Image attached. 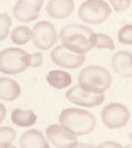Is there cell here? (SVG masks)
<instances>
[{
  "label": "cell",
  "instance_id": "6da1fadb",
  "mask_svg": "<svg viewBox=\"0 0 132 148\" xmlns=\"http://www.w3.org/2000/svg\"><path fill=\"white\" fill-rule=\"evenodd\" d=\"M60 124L67 127L75 135H88L94 131L96 125L95 117L90 111L80 108H65L58 116Z\"/></svg>",
  "mask_w": 132,
  "mask_h": 148
},
{
  "label": "cell",
  "instance_id": "7a4b0ae2",
  "mask_svg": "<svg viewBox=\"0 0 132 148\" xmlns=\"http://www.w3.org/2000/svg\"><path fill=\"white\" fill-rule=\"evenodd\" d=\"M113 78L105 67L100 65H90L81 69L78 75V84L82 89L101 94L111 86Z\"/></svg>",
  "mask_w": 132,
  "mask_h": 148
},
{
  "label": "cell",
  "instance_id": "3957f363",
  "mask_svg": "<svg viewBox=\"0 0 132 148\" xmlns=\"http://www.w3.org/2000/svg\"><path fill=\"white\" fill-rule=\"evenodd\" d=\"M111 8L105 0H86L78 9V16L89 25L102 24L111 16Z\"/></svg>",
  "mask_w": 132,
  "mask_h": 148
},
{
  "label": "cell",
  "instance_id": "277c9868",
  "mask_svg": "<svg viewBox=\"0 0 132 148\" xmlns=\"http://www.w3.org/2000/svg\"><path fill=\"white\" fill-rule=\"evenodd\" d=\"M27 52L19 48H8L0 52V73L17 75L28 68L26 61Z\"/></svg>",
  "mask_w": 132,
  "mask_h": 148
},
{
  "label": "cell",
  "instance_id": "5b68a950",
  "mask_svg": "<svg viewBox=\"0 0 132 148\" xmlns=\"http://www.w3.org/2000/svg\"><path fill=\"white\" fill-rule=\"evenodd\" d=\"M58 39L56 28L48 21H40L32 28V41L39 50L47 51L53 47Z\"/></svg>",
  "mask_w": 132,
  "mask_h": 148
},
{
  "label": "cell",
  "instance_id": "8992f818",
  "mask_svg": "<svg viewBox=\"0 0 132 148\" xmlns=\"http://www.w3.org/2000/svg\"><path fill=\"white\" fill-rule=\"evenodd\" d=\"M101 119L106 127L111 130H117L127 125L130 119V110L124 104H108L101 112Z\"/></svg>",
  "mask_w": 132,
  "mask_h": 148
},
{
  "label": "cell",
  "instance_id": "52a82bcc",
  "mask_svg": "<svg viewBox=\"0 0 132 148\" xmlns=\"http://www.w3.org/2000/svg\"><path fill=\"white\" fill-rule=\"evenodd\" d=\"M65 97L68 102L77 106L88 107V108L100 106L105 101L104 93H101V94L92 93V92L82 89L79 84L72 86L70 89L66 91Z\"/></svg>",
  "mask_w": 132,
  "mask_h": 148
},
{
  "label": "cell",
  "instance_id": "ba28073f",
  "mask_svg": "<svg viewBox=\"0 0 132 148\" xmlns=\"http://www.w3.org/2000/svg\"><path fill=\"white\" fill-rule=\"evenodd\" d=\"M51 60L56 66L64 69H76L86 61V55L77 54L65 48L63 45L55 47L51 52Z\"/></svg>",
  "mask_w": 132,
  "mask_h": 148
},
{
  "label": "cell",
  "instance_id": "9c48e42d",
  "mask_svg": "<svg viewBox=\"0 0 132 148\" xmlns=\"http://www.w3.org/2000/svg\"><path fill=\"white\" fill-rule=\"evenodd\" d=\"M45 137L56 148H72L78 142L77 135L60 123L51 124L47 127Z\"/></svg>",
  "mask_w": 132,
  "mask_h": 148
},
{
  "label": "cell",
  "instance_id": "30bf717a",
  "mask_svg": "<svg viewBox=\"0 0 132 148\" xmlns=\"http://www.w3.org/2000/svg\"><path fill=\"white\" fill-rule=\"evenodd\" d=\"M43 5V0H19L13 8V16L22 23L37 20Z\"/></svg>",
  "mask_w": 132,
  "mask_h": 148
},
{
  "label": "cell",
  "instance_id": "8fae6325",
  "mask_svg": "<svg viewBox=\"0 0 132 148\" xmlns=\"http://www.w3.org/2000/svg\"><path fill=\"white\" fill-rule=\"evenodd\" d=\"M111 67L122 78L132 77V53L126 50L116 52L111 58Z\"/></svg>",
  "mask_w": 132,
  "mask_h": 148
},
{
  "label": "cell",
  "instance_id": "7c38bea8",
  "mask_svg": "<svg viewBox=\"0 0 132 148\" xmlns=\"http://www.w3.org/2000/svg\"><path fill=\"white\" fill-rule=\"evenodd\" d=\"M74 0H49L45 5L48 15L55 20H64L74 12Z\"/></svg>",
  "mask_w": 132,
  "mask_h": 148
},
{
  "label": "cell",
  "instance_id": "4fadbf2b",
  "mask_svg": "<svg viewBox=\"0 0 132 148\" xmlns=\"http://www.w3.org/2000/svg\"><path fill=\"white\" fill-rule=\"evenodd\" d=\"M60 40L65 48L77 54L86 55L88 52H90L91 50L93 49V47L90 42V37H87L85 35H80V34L70 35V36L62 38Z\"/></svg>",
  "mask_w": 132,
  "mask_h": 148
},
{
  "label": "cell",
  "instance_id": "5bb4252c",
  "mask_svg": "<svg viewBox=\"0 0 132 148\" xmlns=\"http://www.w3.org/2000/svg\"><path fill=\"white\" fill-rule=\"evenodd\" d=\"M20 148H50L49 140L39 130H28L20 137Z\"/></svg>",
  "mask_w": 132,
  "mask_h": 148
},
{
  "label": "cell",
  "instance_id": "9a60e30c",
  "mask_svg": "<svg viewBox=\"0 0 132 148\" xmlns=\"http://www.w3.org/2000/svg\"><path fill=\"white\" fill-rule=\"evenodd\" d=\"M21 95V86L14 79L8 77L0 78V99L6 102H13Z\"/></svg>",
  "mask_w": 132,
  "mask_h": 148
},
{
  "label": "cell",
  "instance_id": "2e32d148",
  "mask_svg": "<svg viewBox=\"0 0 132 148\" xmlns=\"http://www.w3.org/2000/svg\"><path fill=\"white\" fill-rule=\"evenodd\" d=\"M47 82L56 90H63L65 88H68L72 84L73 78H72L69 73L66 70L54 69L48 73Z\"/></svg>",
  "mask_w": 132,
  "mask_h": 148
},
{
  "label": "cell",
  "instance_id": "e0dca14e",
  "mask_svg": "<svg viewBox=\"0 0 132 148\" xmlns=\"http://www.w3.org/2000/svg\"><path fill=\"white\" fill-rule=\"evenodd\" d=\"M11 121L17 127H29L37 122V115L30 109L15 108L11 114Z\"/></svg>",
  "mask_w": 132,
  "mask_h": 148
},
{
  "label": "cell",
  "instance_id": "ac0fdd59",
  "mask_svg": "<svg viewBox=\"0 0 132 148\" xmlns=\"http://www.w3.org/2000/svg\"><path fill=\"white\" fill-rule=\"evenodd\" d=\"M10 38L14 45H27L32 40V29L28 26H17L10 33Z\"/></svg>",
  "mask_w": 132,
  "mask_h": 148
},
{
  "label": "cell",
  "instance_id": "d6986e66",
  "mask_svg": "<svg viewBox=\"0 0 132 148\" xmlns=\"http://www.w3.org/2000/svg\"><path fill=\"white\" fill-rule=\"evenodd\" d=\"M90 42L93 49H105V50H115V43L111 36L102 33H93L90 36Z\"/></svg>",
  "mask_w": 132,
  "mask_h": 148
},
{
  "label": "cell",
  "instance_id": "ffe728a7",
  "mask_svg": "<svg viewBox=\"0 0 132 148\" xmlns=\"http://www.w3.org/2000/svg\"><path fill=\"white\" fill-rule=\"evenodd\" d=\"M93 33L94 32L88 26L80 24H69L64 26L61 29V32L58 34V38L62 39V38H65L67 36H70V35H76V34H80V35H85L87 37H90Z\"/></svg>",
  "mask_w": 132,
  "mask_h": 148
},
{
  "label": "cell",
  "instance_id": "44dd1931",
  "mask_svg": "<svg viewBox=\"0 0 132 148\" xmlns=\"http://www.w3.org/2000/svg\"><path fill=\"white\" fill-rule=\"evenodd\" d=\"M16 138V132L10 127H0V147L4 145L12 144Z\"/></svg>",
  "mask_w": 132,
  "mask_h": 148
},
{
  "label": "cell",
  "instance_id": "7402d4cb",
  "mask_svg": "<svg viewBox=\"0 0 132 148\" xmlns=\"http://www.w3.org/2000/svg\"><path fill=\"white\" fill-rule=\"evenodd\" d=\"M12 18L7 13H0V42L3 41L10 34Z\"/></svg>",
  "mask_w": 132,
  "mask_h": 148
},
{
  "label": "cell",
  "instance_id": "603a6c76",
  "mask_svg": "<svg viewBox=\"0 0 132 148\" xmlns=\"http://www.w3.org/2000/svg\"><path fill=\"white\" fill-rule=\"evenodd\" d=\"M117 39L121 45H132V24L122 26L117 33Z\"/></svg>",
  "mask_w": 132,
  "mask_h": 148
},
{
  "label": "cell",
  "instance_id": "cb8c5ba5",
  "mask_svg": "<svg viewBox=\"0 0 132 148\" xmlns=\"http://www.w3.org/2000/svg\"><path fill=\"white\" fill-rule=\"evenodd\" d=\"M107 3L109 4L111 10H114L117 13H120L127 11L131 7L132 0H107Z\"/></svg>",
  "mask_w": 132,
  "mask_h": 148
},
{
  "label": "cell",
  "instance_id": "d4e9b609",
  "mask_svg": "<svg viewBox=\"0 0 132 148\" xmlns=\"http://www.w3.org/2000/svg\"><path fill=\"white\" fill-rule=\"evenodd\" d=\"M26 61H27V65L33 68H37L39 66L42 65L43 63V54L41 52H35V53H27L26 56Z\"/></svg>",
  "mask_w": 132,
  "mask_h": 148
},
{
  "label": "cell",
  "instance_id": "484cf974",
  "mask_svg": "<svg viewBox=\"0 0 132 148\" xmlns=\"http://www.w3.org/2000/svg\"><path fill=\"white\" fill-rule=\"evenodd\" d=\"M95 148H124V146L120 145L119 143H117V142L106 140V142H103L98 146H95Z\"/></svg>",
  "mask_w": 132,
  "mask_h": 148
},
{
  "label": "cell",
  "instance_id": "4316f807",
  "mask_svg": "<svg viewBox=\"0 0 132 148\" xmlns=\"http://www.w3.org/2000/svg\"><path fill=\"white\" fill-rule=\"evenodd\" d=\"M6 115H7V108H6L3 104L0 103V123L4 120Z\"/></svg>",
  "mask_w": 132,
  "mask_h": 148
},
{
  "label": "cell",
  "instance_id": "83f0119b",
  "mask_svg": "<svg viewBox=\"0 0 132 148\" xmlns=\"http://www.w3.org/2000/svg\"><path fill=\"white\" fill-rule=\"evenodd\" d=\"M72 148H95V146H93V145L91 144H86V143H79V142H77Z\"/></svg>",
  "mask_w": 132,
  "mask_h": 148
},
{
  "label": "cell",
  "instance_id": "f1b7e54d",
  "mask_svg": "<svg viewBox=\"0 0 132 148\" xmlns=\"http://www.w3.org/2000/svg\"><path fill=\"white\" fill-rule=\"evenodd\" d=\"M129 138H130V143L127 146H124V148H132V133L129 134Z\"/></svg>",
  "mask_w": 132,
  "mask_h": 148
},
{
  "label": "cell",
  "instance_id": "f546056e",
  "mask_svg": "<svg viewBox=\"0 0 132 148\" xmlns=\"http://www.w3.org/2000/svg\"><path fill=\"white\" fill-rule=\"evenodd\" d=\"M0 148H17V147H15L14 145H12V144H9V145H4V146H1Z\"/></svg>",
  "mask_w": 132,
  "mask_h": 148
}]
</instances>
